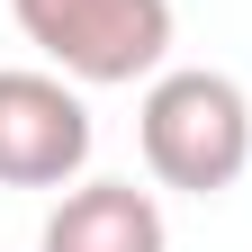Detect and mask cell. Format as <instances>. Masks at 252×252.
I'll use <instances>...</instances> for the list:
<instances>
[{"instance_id":"1","label":"cell","mask_w":252,"mask_h":252,"mask_svg":"<svg viewBox=\"0 0 252 252\" xmlns=\"http://www.w3.org/2000/svg\"><path fill=\"white\" fill-rule=\"evenodd\" d=\"M135 144H144V171L162 189H180V198H225L252 171V99H243V81L207 72V63L153 72L144 108H135Z\"/></svg>"},{"instance_id":"2","label":"cell","mask_w":252,"mask_h":252,"mask_svg":"<svg viewBox=\"0 0 252 252\" xmlns=\"http://www.w3.org/2000/svg\"><path fill=\"white\" fill-rule=\"evenodd\" d=\"M18 36L81 90L153 81L171 54V0H9Z\"/></svg>"},{"instance_id":"3","label":"cell","mask_w":252,"mask_h":252,"mask_svg":"<svg viewBox=\"0 0 252 252\" xmlns=\"http://www.w3.org/2000/svg\"><path fill=\"white\" fill-rule=\"evenodd\" d=\"M99 126L72 72H0V189H72Z\"/></svg>"},{"instance_id":"4","label":"cell","mask_w":252,"mask_h":252,"mask_svg":"<svg viewBox=\"0 0 252 252\" xmlns=\"http://www.w3.org/2000/svg\"><path fill=\"white\" fill-rule=\"evenodd\" d=\"M36 252H171V234H162L153 189H135V180H72V189H54V216H45Z\"/></svg>"}]
</instances>
